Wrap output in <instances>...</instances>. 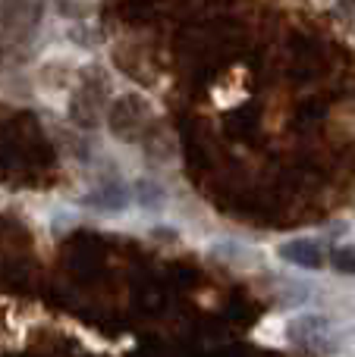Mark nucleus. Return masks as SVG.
<instances>
[{
    "mask_svg": "<svg viewBox=\"0 0 355 357\" xmlns=\"http://www.w3.org/2000/svg\"><path fill=\"white\" fill-rule=\"evenodd\" d=\"M280 257L293 266H302V270H321L327 264L324 245L314 238H293L287 245H280Z\"/></svg>",
    "mask_w": 355,
    "mask_h": 357,
    "instance_id": "nucleus-1",
    "label": "nucleus"
},
{
    "mask_svg": "<svg viewBox=\"0 0 355 357\" xmlns=\"http://www.w3.org/2000/svg\"><path fill=\"white\" fill-rule=\"evenodd\" d=\"M331 264L337 273L343 276H355V245H340L337 251L331 254Z\"/></svg>",
    "mask_w": 355,
    "mask_h": 357,
    "instance_id": "nucleus-2",
    "label": "nucleus"
}]
</instances>
